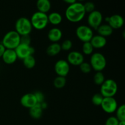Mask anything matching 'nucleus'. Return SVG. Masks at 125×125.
Wrapping results in <instances>:
<instances>
[{
  "instance_id": "26",
  "label": "nucleus",
  "mask_w": 125,
  "mask_h": 125,
  "mask_svg": "<svg viewBox=\"0 0 125 125\" xmlns=\"http://www.w3.org/2000/svg\"><path fill=\"white\" fill-rule=\"evenodd\" d=\"M94 47L90 42L83 43V46H82V51H83V55L85 54L86 56H90L94 52Z\"/></svg>"
},
{
  "instance_id": "10",
  "label": "nucleus",
  "mask_w": 125,
  "mask_h": 125,
  "mask_svg": "<svg viewBox=\"0 0 125 125\" xmlns=\"http://www.w3.org/2000/svg\"><path fill=\"white\" fill-rule=\"evenodd\" d=\"M100 106L104 112L111 114L115 112L118 106L117 100L114 97H104Z\"/></svg>"
},
{
  "instance_id": "37",
  "label": "nucleus",
  "mask_w": 125,
  "mask_h": 125,
  "mask_svg": "<svg viewBox=\"0 0 125 125\" xmlns=\"http://www.w3.org/2000/svg\"><path fill=\"white\" fill-rule=\"evenodd\" d=\"M40 105H41V107H42V108L43 109V110L47 108V107H48L47 103H46L45 101H43V102H42V103H40Z\"/></svg>"
},
{
  "instance_id": "15",
  "label": "nucleus",
  "mask_w": 125,
  "mask_h": 125,
  "mask_svg": "<svg viewBox=\"0 0 125 125\" xmlns=\"http://www.w3.org/2000/svg\"><path fill=\"white\" fill-rule=\"evenodd\" d=\"M1 58L3 62L7 65L13 64L18 59L15 50L10 49H6Z\"/></svg>"
},
{
  "instance_id": "23",
  "label": "nucleus",
  "mask_w": 125,
  "mask_h": 125,
  "mask_svg": "<svg viewBox=\"0 0 125 125\" xmlns=\"http://www.w3.org/2000/svg\"><path fill=\"white\" fill-rule=\"evenodd\" d=\"M22 61H23V65L27 69H32L35 67L36 64V60L33 55L25 57Z\"/></svg>"
},
{
  "instance_id": "2",
  "label": "nucleus",
  "mask_w": 125,
  "mask_h": 125,
  "mask_svg": "<svg viewBox=\"0 0 125 125\" xmlns=\"http://www.w3.org/2000/svg\"><path fill=\"white\" fill-rule=\"evenodd\" d=\"M20 37L15 30L10 31L4 35L1 43L6 49L15 50L20 44Z\"/></svg>"
},
{
  "instance_id": "18",
  "label": "nucleus",
  "mask_w": 125,
  "mask_h": 125,
  "mask_svg": "<svg viewBox=\"0 0 125 125\" xmlns=\"http://www.w3.org/2000/svg\"><path fill=\"white\" fill-rule=\"evenodd\" d=\"M36 6L38 11L47 13L51 8V4L50 0H37Z\"/></svg>"
},
{
  "instance_id": "5",
  "label": "nucleus",
  "mask_w": 125,
  "mask_h": 125,
  "mask_svg": "<svg viewBox=\"0 0 125 125\" xmlns=\"http://www.w3.org/2000/svg\"><path fill=\"white\" fill-rule=\"evenodd\" d=\"M15 31L20 36L30 35L32 31V26L29 18L26 17H20L17 20L15 24Z\"/></svg>"
},
{
  "instance_id": "29",
  "label": "nucleus",
  "mask_w": 125,
  "mask_h": 125,
  "mask_svg": "<svg viewBox=\"0 0 125 125\" xmlns=\"http://www.w3.org/2000/svg\"><path fill=\"white\" fill-rule=\"evenodd\" d=\"M79 67L82 73H84V74H89L91 72L92 70L90 63L87 62H83L79 66Z\"/></svg>"
},
{
  "instance_id": "31",
  "label": "nucleus",
  "mask_w": 125,
  "mask_h": 125,
  "mask_svg": "<svg viewBox=\"0 0 125 125\" xmlns=\"http://www.w3.org/2000/svg\"><path fill=\"white\" fill-rule=\"evenodd\" d=\"M83 5H84V9L86 13H89L95 10V6L94 2L89 1V2H86L85 4H83Z\"/></svg>"
},
{
  "instance_id": "13",
  "label": "nucleus",
  "mask_w": 125,
  "mask_h": 125,
  "mask_svg": "<svg viewBox=\"0 0 125 125\" xmlns=\"http://www.w3.org/2000/svg\"><path fill=\"white\" fill-rule=\"evenodd\" d=\"M20 104L23 107L27 109H30L36 104L37 100L34 93H27L21 97Z\"/></svg>"
},
{
  "instance_id": "21",
  "label": "nucleus",
  "mask_w": 125,
  "mask_h": 125,
  "mask_svg": "<svg viewBox=\"0 0 125 125\" xmlns=\"http://www.w3.org/2000/svg\"><path fill=\"white\" fill-rule=\"evenodd\" d=\"M48 23L54 26H57L62 21V16L57 12H53L48 15Z\"/></svg>"
},
{
  "instance_id": "11",
  "label": "nucleus",
  "mask_w": 125,
  "mask_h": 125,
  "mask_svg": "<svg viewBox=\"0 0 125 125\" xmlns=\"http://www.w3.org/2000/svg\"><path fill=\"white\" fill-rule=\"evenodd\" d=\"M16 54L18 59L23 60L28 56L34 54L35 52V50L31 45H25V44L20 43L15 49Z\"/></svg>"
},
{
  "instance_id": "24",
  "label": "nucleus",
  "mask_w": 125,
  "mask_h": 125,
  "mask_svg": "<svg viewBox=\"0 0 125 125\" xmlns=\"http://www.w3.org/2000/svg\"><path fill=\"white\" fill-rule=\"evenodd\" d=\"M67 84V79L65 77L59 76L54 78L53 81V85L56 89H61L64 87Z\"/></svg>"
},
{
  "instance_id": "8",
  "label": "nucleus",
  "mask_w": 125,
  "mask_h": 125,
  "mask_svg": "<svg viewBox=\"0 0 125 125\" xmlns=\"http://www.w3.org/2000/svg\"><path fill=\"white\" fill-rule=\"evenodd\" d=\"M103 20V15L100 11L95 10L89 13L87 17V24L92 29L96 30L97 28L102 24Z\"/></svg>"
},
{
  "instance_id": "14",
  "label": "nucleus",
  "mask_w": 125,
  "mask_h": 125,
  "mask_svg": "<svg viewBox=\"0 0 125 125\" xmlns=\"http://www.w3.org/2000/svg\"><path fill=\"white\" fill-rule=\"evenodd\" d=\"M124 18L118 14H114L109 17L107 24L113 29H120L124 25Z\"/></svg>"
},
{
  "instance_id": "34",
  "label": "nucleus",
  "mask_w": 125,
  "mask_h": 125,
  "mask_svg": "<svg viewBox=\"0 0 125 125\" xmlns=\"http://www.w3.org/2000/svg\"><path fill=\"white\" fill-rule=\"evenodd\" d=\"M31 37L30 35H21L20 37V43L31 45Z\"/></svg>"
},
{
  "instance_id": "12",
  "label": "nucleus",
  "mask_w": 125,
  "mask_h": 125,
  "mask_svg": "<svg viewBox=\"0 0 125 125\" xmlns=\"http://www.w3.org/2000/svg\"><path fill=\"white\" fill-rule=\"evenodd\" d=\"M67 61L70 65L73 66H79L84 62V55L78 51H70L67 55Z\"/></svg>"
},
{
  "instance_id": "39",
  "label": "nucleus",
  "mask_w": 125,
  "mask_h": 125,
  "mask_svg": "<svg viewBox=\"0 0 125 125\" xmlns=\"http://www.w3.org/2000/svg\"><path fill=\"white\" fill-rule=\"evenodd\" d=\"M77 1H84L85 0H77Z\"/></svg>"
},
{
  "instance_id": "9",
  "label": "nucleus",
  "mask_w": 125,
  "mask_h": 125,
  "mask_svg": "<svg viewBox=\"0 0 125 125\" xmlns=\"http://www.w3.org/2000/svg\"><path fill=\"white\" fill-rule=\"evenodd\" d=\"M54 68L55 73L57 76L66 78L70 70V65L67 60L60 59L56 61Z\"/></svg>"
},
{
  "instance_id": "7",
  "label": "nucleus",
  "mask_w": 125,
  "mask_h": 125,
  "mask_svg": "<svg viewBox=\"0 0 125 125\" xmlns=\"http://www.w3.org/2000/svg\"><path fill=\"white\" fill-rule=\"evenodd\" d=\"M76 35L80 41L83 43L90 42L94 36V31L88 25L82 24L77 27L76 29Z\"/></svg>"
},
{
  "instance_id": "35",
  "label": "nucleus",
  "mask_w": 125,
  "mask_h": 125,
  "mask_svg": "<svg viewBox=\"0 0 125 125\" xmlns=\"http://www.w3.org/2000/svg\"><path fill=\"white\" fill-rule=\"evenodd\" d=\"M6 50V48L4 46V45L1 43H0V58L2 56V55H3L4 52Z\"/></svg>"
},
{
  "instance_id": "17",
  "label": "nucleus",
  "mask_w": 125,
  "mask_h": 125,
  "mask_svg": "<svg viewBox=\"0 0 125 125\" xmlns=\"http://www.w3.org/2000/svg\"><path fill=\"white\" fill-rule=\"evenodd\" d=\"M90 43L93 46L94 48L101 49L104 47L107 44V39L106 37L97 35H94L90 41Z\"/></svg>"
},
{
  "instance_id": "30",
  "label": "nucleus",
  "mask_w": 125,
  "mask_h": 125,
  "mask_svg": "<svg viewBox=\"0 0 125 125\" xmlns=\"http://www.w3.org/2000/svg\"><path fill=\"white\" fill-rule=\"evenodd\" d=\"M61 50L65 51H70L73 47V42L70 39H66L62 42L61 45Z\"/></svg>"
},
{
  "instance_id": "27",
  "label": "nucleus",
  "mask_w": 125,
  "mask_h": 125,
  "mask_svg": "<svg viewBox=\"0 0 125 125\" xmlns=\"http://www.w3.org/2000/svg\"><path fill=\"white\" fill-rule=\"evenodd\" d=\"M105 80V76L102 72H96L94 74V82L96 85L101 86Z\"/></svg>"
},
{
  "instance_id": "25",
  "label": "nucleus",
  "mask_w": 125,
  "mask_h": 125,
  "mask_svg": "<svg viewBox=\"0 0 125 125\" xmlns=\"http://www.w3.org/2000/svg\"><path fill=\"white\" fill-rule=\"evenodd\" d=\"M116 115L115 117L118 120L119 122L125 121V105L122 104L118 106L115 111Z\"/></svg>"
},
{
  "instance_id": "36",
  "label": "nucleus",
  "mask_w": 125,
  "mask_h": 125,
  "mask_svg": "<svg viewBox=\"0 0 125 125\" xmlns=\"http://www.w3.org/2000/svg\"><path fill=\"white\" fill-rule=\"evenodd\" d=\"M65 2L68 4H72L74 3V2H77V0H63Z\"/></svg>"
},
{
  "instance_id": "6",
  "label": "nucleus",
  "mask_w": 125,
  "mask_h": 125,
  "mask_svg": "<svg viewBox=\"0 0 125 125\" xmlns=\"http://www.w3.org/2000/svg\"><path fill=\"white\" fill-rule=\"evenodd\" d=\"M118 85L115 81L107 79L104 81L100 87V94L103 97H114L117 93Z\"/></svg>"
},
{
  "instance_id": "3",
  "label": "nucleus",
  "mask_w": 125,
  "mask_h": 125,
  "mask_svg": "<svg viewBox=\"0 0 125 125\" xmlns=\"http://www.w3.org/2000/svg\"><path fill=\"white\" fill-rule=\"evenodd\" d=\"M30 21L32 28L38 31L45 29L49 24L47 13H42L39 11L33 13Z\"/></svg>"
},
{
  "instance_id": "38",
  "label": "nucleus",
  "mask_w": 125,
  "mask_h": 125,
  "mask_svg": "<svg viewBox=\"0 0 125 125\" xmlns=\"http://www.w3.org/2000/svg\"><path fill=\"white\" fill-rule=\"evenodd\" d=\"M118 125H125V121H121V122H119Z\"/></svg>"
},
{
  "instance_id": "22",
  "label": "nucleus",
  "mask_w": 125,
  "mask_h": 125,
  "mask_svg": "<svg viewBox=\"0 0 125 125\" xmlns=\"http://www.w3.org/2000/svg\"><path fill=\"white\" fill-rule=\"evenodd\" d=\"M62 51L61 45L58 43H52L46 48V54L50 56L58 55Z\"/></svg>"
},
{
  "instance_id": "1",
  "label": "nucleus",
  "mask_w": 125,
  "mask_h": 125,
  "mask_svg": "<svg viewBox=\"0 0 125 125\" xmlns=\"http://www.w3.org/2000/svg\"><path fill=\"white\" fill-rule=\"evenodd\" d=\"M86 12L84 5L80 2H76L70 4L66 9L65 15L68 21L71 23H79L85 17Z\"/></svg>"
},
{
  "instance_id": "33",
  "label": "nucleus",
  "mask_w": 125,
  "mask_h": 125,
  "mask_svg": "<svg viewBox=\"0 0 125 125\" xmlns=\"http://www.w3.org/2000/svg\"><path fill=\"white\" fill-rule=\"evenodd\" d=\"M34 94L35 96L37 103L40 104L43 102V101H45V96H44L42 92L37 91L35 93H34Z\"/></svg>"
},
{
  "instance_id": "28",
  "label": "nucleus",
  "mask_w": 125,
  "mask_h": 125,
  "mask_svg": "<svg viewBox=\"0 0 125 125\" xmlns=\"http://www.w3.org/2000/svg\"><path fill=\"white\" fill-rule=\"evenodd\" d=\"M103 96L100 93H97L93 95L92 97V103L94 105L96 106H101L102 101L103 100Z\"/></svg>"
},
{
  "instance_id": "4",
  "label": "nucleus",
  "mask_w": 125,
  "mask_h": 125,
  "mask_svg": "<svg viewBox=\"0 0 125 125\" xmlns=\"http://www.w3.org/2000/svg\"><path fill=\"white\" fill-rule=\"evenodd\" d=\"M90 64L92 68L95 72H102L105 69L107 65V61L105 56L99 52H93L90 55Z\"/></svg>"
},
{
  "instance_id": "20",
  "label": "nucleus",
  "mask_w": 125,
  "mask_h": 125,
  "mask_svg": "<svg viewBox=\"0 0 125 125\" xmlns=\"http://www.w3.org/2000/svg\"><path fill=\"white\" fill-rule=\"evenodd\" d=\"M29 109V115L33 119L38 120L40 118L43 114V109L42 108L40 104H36Z\"/></svg>"
},
{
  "instance_id": "32",
  "label": "nucleus",
  "mask_w": 125,
  "mask_h": 125,
  "mask_svg": "<svg viewBox=\"0 0 125 125\" xmlns=\"http://www.w3.org/2000/svg\"><path fill=\"white\" fill-rule=\"evenodd\" d=\"M119 121L115 116H111L105 122L104 125H118Z\"/></svg>"
},
{
  "instance_id": "19",
  "label": "nucleus",
  "mask_w": 125,
  "mask_h": 125,
  "mask_svg": "<svg viewBox=\"0 0 125 125\" xmlns=\"http://www.w3.org/2000/svg\"><path fill=\"white\" fill-rule=\"evenodd\" d=\"M96 31H97L98 35L106 38L107 37L112 35L114 29L107 23H106V24H101Z\"/></svg>"
},
{
  "instance_id": "16",
  "label": "nucleus",
  "mask_w": 125,
  "mask_h": 125,
  "mask_svg": "<svg viewBox=\"0 0 125 125\" xmlns=\"http://www.w3.org/2000/svg\"><path fill=\"white\" fill-rule=\"evenodd\" d=\"M62 31L56 27L50 29L47 34L48 39L51 43H58L62 39Z\"/></svg>"
}]
</instances>
